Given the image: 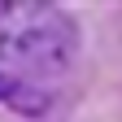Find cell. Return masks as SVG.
I'll use <instances>...</instances> for the list:
<instances>
[{"label": "cell", "instance_id": "cell-1", "mask_svg": "<svg viewBox=\"0 0 122 122\" xmlns=\"http://www.w3.org/2000/svg\"><path fill=\"white\" fill-rule=\"evenodd\" d=\"M79 52V26L66 9L22 5L0 22V66L26 79L66 74Z\"/></svg>", "mask_w": 122, "mask_h": 122}, {"label": "cell", "instance_id": "cell-2", "mask_svg": "<svg viewBox=\"0 0 122 122\" xmlns=\"http://www.w3.org/2000/svg\"><path fill=\"white\" fill-rule=\"evenodd\" d=\"M9 105H13L18 113H26V118H44V109H48V92H44V87H30V83H13Z\"/></svg>", "mask_w": 122, "mask_h": 122}, {"label": "cell", "instance_id": "cell-3", "mask_svg": "<svg viewBox=\"0 0 122 122\" xmlns=\"http://www.w3.org/2000/svg\"><path fill=\"white\" fill-rule=\"evenodd\" d=\"M13 83H18V79H13V74H5V70H0V100H9V92H13Z\"/></svg>", "mask_w": 122, "mask_h": 122}]
</instances>
